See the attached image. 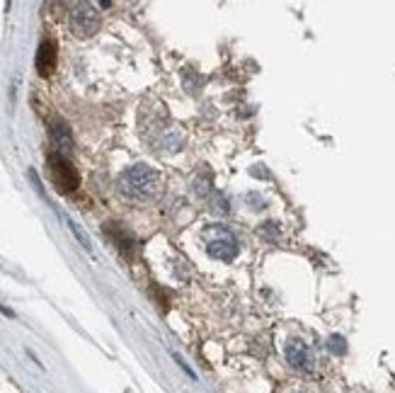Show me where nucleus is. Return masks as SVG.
Listing matches in <instances>:
<instances>
[{
	"label": "nucleus",
	"mask_w": 395,
	"mask_h": 393,
	"mask_svg": "<svg viewBox=\"0 0 395 393\" xmlns=\"http://www.w3.org/2000/svg\"><path fill=\"white\" fill-rule=\"evenodd\" d=\"M158 187H161V173L151 166H144V163L124 170L117 180L119 194L131 204H144L151 196H156Z\"/></svg>",
	"instance_id": "nucleus-1"
},
{
	"label": "nucleus",
	"mask_w": 395,
	"mask_h": 393,
	"mask_svg": "<svg viewBox=\"0 0 395 393\" xmlns=\"http://www.w3.org/2000/svg\"><path fill=\"white\" fill-rule=\"evenodd\" d=\"M46 170H49V180H51V185L61 194H70L80 187L78 170H75L73 163H70L65 156H61V153H56V151L46 153Z\"/></svg>",
	"instance_id": "nucleus-2"
},
{
	"label": "nucleus",
	"mask_w": 395,
	"mask_h": 393,
	"mask_svg": "<svg viewBox=\"0 0 395 393\" xmlns=\"http://www.w3.org/2000/svg\"><path fill=\"white\" fill-rule=\"evenodd\" d=\"M206 240V253L211 255L213 260L221 262H233L238 258V240H235L233 233L223 226H208L204 231Z\"/></svg>",
	"instance_id": "nucleus-3"
},
{
	"label": "nucleus",
	"mask_w": 395,
	"mask_h": 393,
	"mask_svg": "<svg viewBox=\"0 0 395 393\" xmlns=\"http://www.w3.org/2000/svg\"><path fill=\"white\" fill-rule=\"evenodd\" d=\"M68 25H70V32H73L78 39H90V37H95L97 32H100L102 18L92 3H75L73 8H70Z\"/></svg>",
	"instance_id": "nucleus-4"
},
{
	"label": "nucleus",
	"mask_w": 395,
	"mask_h": 393,
	"mask_svg": "<svg viewBox=\"0 0 395 393\" xmlns=\"http://www.w3.org/2000/svg\"><path fill=\"white\" fill-rule=\"evenodd\" d=\"M284 354H287L289 367H294L296 371L311 374L313 367H315V357H313L311 347L303 340H289L287 347H284Z\"/></svg>",
	"instance_id": "nucleus-5"
},
{
	"label": "nucleus",
	"mask_w": 395,
	"mask_h": 393,
	"mask_svg": "<svg viewBox=\"0 0 395 393\" xmlns=\"http://www.w3.org/2000/svg\"><path fill=\"white\" fill-rule=\"evenodd\" d=\"M49 139L54 144V151L61 153V156H68L73 151V136H70V129L63 119H54L51 127H49Z\"/></svg>",
	"instance_id": "nucleus-6"
},
{
	"label": "nucleus",
	"mask_w": 395,
	"mask_h": 393,
	"mask_svg": "<svg viewBox=\"0 0 395 393\" xmlns=\"http://www.w3.org/2000/svg\"><path fill=\"white\" fill-rule=\"evenodd\" d=\"M104 233L112 238V243L117 245L122 255H126V258L134 255V236L126 231L122 223H107V226H104Z\"/></svg>",
	"instance_id": "nucleus-7"
},
{
	"label": "nucleus",
	"mask_w": 395,
	"mask_h": 393,
	"mask_svg": "<svg viewBox=\"0 0 395 393\" xmlns=\"http://www.w3.org/2000/svg\"><path fill=\"white\" fill-rule=\"evenodd\" d=\"M35 66L39 70V75H51L54 68H56V44L51 39H44L39 44V51H37Z\"/></svg>",
	"instance_id": "nucleus-8"
},
{
	"label": "nucleus",
	"mask_w": 395,
	"mask_h": 393,
	"mask_svg": "<svg viewBox=\"0 0 395 393\" xmlns=\"http://www.w3.org/2000/svg\"><path fill=\"white\" fill-rule=\"evenodd\" d=\"M65 223H68V228H70V231H73V236L80 240V245H83L85 250H92V245H90V238H87L85 233L80 231V226H78V223H75L73 218H65Z\"/></svg>",
	"instance_id": "nucleus-9"
},
{
	"label": "nucleus",
	"mask_w": 395,
	"mask_h": 393,
	"mask_svg": "<svg viewBox=\"0 0 395 393\" xmlns=\"http://www.w3.org/2000/svg\"><path fill=\"white\" fill-rule=\"evenodd\" d=\"M173 359H175V362H177V367H180V369H182V371H184V374H187V376H189V379H192V381H196V374H194V369H192V367H189V364H187V362H184V359H182V357H180V354H177V352H173Z\"/></svg>",
	"instance_id": "nucleus-10"
},
{
	"label": "nucleus",
	"mask_w": 395,
	"mask_h": 393,
	"mask_svg": "<svg viewBox=\"0 0 395 393\" xmlns=\"http://www.w3.org/2000/svg\"><path fill=\"white\" fill-rule=\"evenodd\" d=\"M330 349L332 352H337V354H342L344 352V340L339 335H332L330 337Z\"/></svg>",
	"instance_id": "nucleus-11"
},
{
	"label": "nucleus",
	"mask_w": 395,
	"mask_h": 393,
	"mask_svg": "<svg viewBox=\"0 0 395 393\" xmlns=\"http://www.w3.org/2000/svg\"><path fill=\"white\" fill-rule=\"evenodd\" d=\"M0 313H3V316H8V318H15V313H13V311H10V308H5V306H0Z\"/></svg>",
	"instance_id": "nucleus-12"
}]
</instances>
